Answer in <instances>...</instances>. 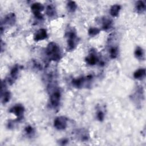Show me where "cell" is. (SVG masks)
Listing matches in <instances>:
<instances>
[{
	"label": "cell",
	"instance_id": "obj_1",
	"mask_svg": "<svg viewBox=\"0 0 146 146\" xmlns=\"http://www.w3.org/2000/svg\"><path fill=\"white\" fill-rule=\"evenodd\" d=\"M46 51L50 59L53 61H58L61 58L62 55L60 48L54 42H51L47 45Z\"/></svg>",
	"mask_w": 146,
	"mask_h": 146
},
{
	"label": "cell",
	"instance_id": "obj_2",
	"mask_svg": "<svg viewBox=\"0 0 146 146\" xmlns=\"http://www.w3.org/2000/svg\"><path fill=\"white\" fill-rule=\"evenodd\" d=\"M77 35L74 30H70L67 33V50L71 51L76 46Z\"/></svg>",
	"mask_w": 146,
	"mask_h": 146
},
{
	"label": "cell",
	"instance_id": "obj_3",
	"mask_svg": "<svg viewBox=\"0 0 146 146\" xmlns=\"http://www.w3.org/2000/svg\"><path fill=\"white\" fill-rule=\"evenodd\" d=\"M67 126V119L64 116L55 118L54 122V127L58 130H64Z\"/></svg>",
	"mask_w": 146,
	"mask_h": 146
},
{
	"label": "cell",
	"instance_id": "obj_4",
	"mask_svg": "<svg viewBox=\"0 0 146 146\" xmlns=\"http://www.w3.org/2000/svg\"><path fill=\"white\" fill-rule=\"evenodd\" d=\"M31 9L32 12L36 18L38 19L43 18V16L41 14V12L43 10L44 8L42 4L39 3H34L32 5Z\"/></svg>",
	"mask_w": 146,
	"mask_h": 146
},
{
	"label": "cell",
	"instance_id": "obj_5",
	"mask_svg": "<svg viewBox=\"0 0 146 146\" xmlns=\"http://www.w3.org/2000/svg\"><path fill=\"white\" fill-rule=\"evenodd\" d=\"M61 98V92L59 90H56L54 91L50 96V102L51 105L54 107H57L58 106Z\"/></svg>",
	"mask_w": 146,
	"mask_h": 146
},
{
	"label": "cell",
	"instance_id": "obj_6",
	"mask_svg": "<svg viewBox=\"0 0 146 146\" xmlns=\"http://www.w3.org/2000/svg\"><path fill=\"white\" fill-rule=\"evenodd\" d=\"M24 112H25L24 107L20 105H17L14 106L10 110V112L13 113L15 115H16L19 120L22 118Z\"/></svg>",
	"mask_w": 146,
	"mask_h": 146
},
{
	"label": "cell",
	"instance_id": "obj_7",
	"mask_svg": "<svg viewBox=\"0 0 146 146\" xmlns=\"http://www.w3.org/2000/svg\"><path fill=\"white\" fill-rule=\"evenodd\" d=\"M47 37V31L44 29H41L37 31L34 37V39L36 41H39L46 39Z\"/></svg>",
	"mask_w": 146,
	"mask_h": 146
},
{
	"label": "cell",
	"instance_id": "obj_8",
	"mask_svg": "<svg viewBox=\"0 0 146 146\" xmlns=\"http://www.w3.org/2000/svg\"><path fill=\"white\" fill-rule=\"evenodd\" d=\"M145 76V69L139 68L136 70L134 74V77L136 80H141Z\"/></svg>",
	"mask_w": 146,
	"mask_h": 146
},
{
	"label": "cell",
	"instance_id": "obj_9",
	"mask_svg": "<svg viewBox=\"0 0 146 146\" xmlns=\"http://www.w3.org/2000/svg\"><path fill=\"white\" fill-rule=\"evenodd\" d=\"M135 9L136 12L139 13H143L145 10V4L143 1H139L136 2L135 5Z\"/></svg>",
	"mask_w": 146,
	"mask_h": 146
},
{
	"label": "cell",
	"instance_id": "obj_10",
	"mask_svg": "<svg viewBox=\"0 0 146 146\" xmlns=\"http://www.w3.org/2000/svg\"><path fill=\"white\" fill-rule=\"evenodd\" d=\"M16 20V18L15 14L14 13H10L5 18V22L8 25L12 26L15 24Z\"/></svg>",
	"mask_w": 146,
	"mask_h": 146
},
{
	"label": "cell",
	"instance_id": "obj_11",
	"mask_svg": "<svg viewBox=\"0 0 146 146\" xmlns=\"http://www.w3.org/2000/svg\"><path fill=\"white\" fill-rule=\"evenodd\" d=\"M86 61L89 64L93 66V65H95L98 62V58L97 57L96 55H95L93 54H91L89 55L86 58Z\"/></svg>",
	"mask_w": 146,
	"mask_h": 146
},
{
	"label": "cell",
	"instance_id": "obj_12",
	"mask_svg": "<svg viewBox=\"0 0 146 146\" xmlns=\"http://www.w3.org/2000/svg\"><path fill=\"white\" fill-rule=\"evenodd\" d=\"M121 7L120 5H113L111 9H110V14L112 16V17H116L118 16L119 12L120 11Z\"/></svg>",
	"mask_w": 146,
	"mask_h": 146
},
{
	"label": "cell",
	"instance_id": "obj_13",
	"mask_svg": "<svg viewBox=\"0 0 146 146\" xmlns=\"http://www.w3.org/2000/svg\"><path fill=\"white\" fill-rule=\"evenodd\" d=\"M112 21L108 18H104L102 21V28L105 30H107L111 28Z\"/></svg>",
	"mask_w": 146,
	"mask_h": 146
},
{
	"label": "cell",
	"instance_id": "obj_14",
	"mask_svg": "<svg viewBox=\"0 0 146 146\" xmlns=\"http://www.w3.org/2000/svg\"><path fill=\"white\" fill-rule=\"evenodd\" d=\"M85 81V80L84 78H80L78 79L73 80L72 81V85H74L75 87L77 88H80L83 85Z\"/></svg>",
	"mask_w": 146,
	"mask_h": 146
},
{
	"label": "cell",
	"instance_id": "obj_15",
	"mask_svg": "<svg viewBox=\"0 0 146 146\" xmlns=\"http://www.w3.org/2000/svg\"><path fill=\"white\" fill-rule=\"evenodd\" d=\"M19 70L20 67L18 66H16L12 69L11 71V77L12 80L17 78L19 72Z\"/></svg>",
	"mask_w": 146,
	"mask_h": 146
},
{
	"label": "cell",
	"instance_id": "obj_16",
	"mask_svg": "<svg viewBox=\"0 0 146 146\" xmlns=\"http://www.w3.org/2000/svg\"><path fill=\"white\" fill-rule=\"evenodd\" d=\"M135 55L136 58L142 59L144 57V51L140 47H137L135 51Z\"/></svg>",
	"mask_w": 146,
	"mask_h": 146
},
{
	"label": "cell",
	"instance_id": "obj_17",
	"mask_svg": "<svg viewBox=\"0 0 146 146\" xmlns=\"http://www.w3.org/2000/svg\"><path fill=\"white\" fill-rule=\"evenodd\" d=\"M67 8L69 12H74L77 8V5L75 2L70 1L68 3V4L67 5Z\"/></svg>",
	"mask_w": 146,
	"mask_h": 146
},
{
	"label": "cell",
	"instance_id": "obj_18",
	"mask_svg": "<svg viewBox=\"0 0 146 146\" xmlns=\"http://www.w3.org/2000/svg\"><path fill=\"white\" fill-rule=\"evenodd\" d=\"M55 10L54 7L51 5H49L47 7L46 9V14L49 17H53L55 14Z\"/></svg>",
	"mask_w": 146,
	"mask_h": 146
},
{
	"label": "cell",
	"instance_id": "obj_19",
	"mask_svg": "<svg viewBox=\"0 0 146 146\" xmlns=\"http://www.w3.org/2000/svg\"><path fill=\"white\" fill-rule=\"evenodd\" d=\"M100 33V30L96 28H91L89 30V35L91 37H94Z\"/></svg>",
	"mask_w": 146,
	"mask_h": 146
},
{
	"label": "cell",
	"instance_id": "obj_20",
	"mask_svg": "<svg viewBox=\"0 0 146 146\" xmlns=\"http://www.w3.org/2000/svg\"><path fill=\"white\" fill-rule=\"evenodd\" d=\"M11 94L10 92H8V91L5 92V93L2 96L3 103H7V102H8L11 99Z\"/></svg>",
	"mask_w": 146,
	"mask_h": 146
},
{
	"label": "cell",
	"instance_id": "obj_21",
	"mask_svg": "<svg viewBox=\"0 0 146 146\" xmlns=\"http://www.w3.org/2000/svg\"><path fill=\"white\" fill-rule=\"evenodd\" d=\"M110 57L112 59L116 58L118 56V49L116 47H111L110 50Z\"/></svg>",
	"mask_w": 146,
	"mask_h": 146
},
{
	"label": "cell",
	"instance_id": "obj_22",
	"mask_svg": "<svg viewBox=\"0 0 146 146\" xmlns=\"http://www.w3.org/2000/svg\"><path fill=\"white\" fill-rule=\"evenodd\" d=\"M25 132L28 135H32V134L34 133V129L32 127V126H27L26 128H25Z\"/></svg>",
	"mask_w": 146,
	"mask_h": 146
},
{
	"label": "cell",
	"instance_id": "obj_23",
	"mask_svg": "<svg viewBox=\"0 0 146 146\" xmlns=\"http://www.w3.org/2000/svg\"><path fill=\"white\" fill-rule=\"evenodd\" d=\"M97 118L98 119V120L100 121V122H102L103 120H104V118H105V114L104 113L100 111L98 112L97 114Z\"/></svg>",
	"mask_w": 146,
	"mask_h": 146
},
{
	"label": "cell",
	"instance_id": "obj_24",
	"mask_svg": "<svg viewBox=\"0 0 146 146\" xmlns=\"http://www.w3.org/2000/svg\"><path fill=\"white\" fill-rule=\"evenodd\" d=\"M61 142H62V143L61 144H62V145H64V144H66V143H67V141H68V140H67V139H63L62 141H61Z\"/></svg>",
	"mask_w": 146,
	"mask_h": 146
}]
</instances>
